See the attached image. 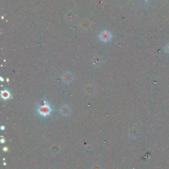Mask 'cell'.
I'll return each mask as SVG.
<instances>
[{"instance_id":"1","label":"cell","mask_w":169,"mask_h":169,"mask_svg":"<svg viewBox=\"0 0 169 169\" xmlns=\"http://www.w3.org/2000/svg\"><path fill=\"white\" fill-rule=\"evenodd\" d=\"M100 38L101 39L102 41L103 42H108L111 38V34L108 31H104V32H103L100 35Z\"/></svg>"},{"instance_id":"2","label":"cell","mask_w":169,"mask_h":169,"mask_svg":"<svg viewBox=\"0 0 169 169\" xmlns=\"http://www.w3.org/2000/svg\"><path fill=\"white\" fill-rule=\"evenodd\" d=\"M40 112L42 114H48L49 113V108L47 107H41L40 108Z\"/></svg>"}]
</instances>
